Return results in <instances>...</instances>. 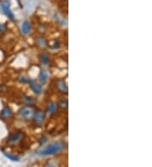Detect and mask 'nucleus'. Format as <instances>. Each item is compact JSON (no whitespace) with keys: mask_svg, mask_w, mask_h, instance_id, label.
<instances>
[{"mask_svg":"<svg viewBox=\"0 0 152 167\" xmlns=\"http://www.w3.org/2000/svg\"><path fill=\"white\" fill-rule=\"evenodd\" d=\"M63 149V143H52L50 145H48L46 148H44L43 150H39L36 153L38 155L41 156H47V155H52L58 154L59 152L62 150Z\"/></svg>","mask_w":152,"mask_h":167,"instance_id":"nucleus-1","label":"nucleus"},{"mask_svg":"<svg viewBox=\"0 0 152 167\" xmlns=\"http://www.w3.org/2000/svg\"><path fill=\"white\" fill-rule=\"evenodd\" d=\"M0 5H1L2 11H3L4 14L8 17L10 20H14V14H13L11 9H10V2L8 0H4V1L1 2Z\"/></svg>","mask_w":152,"mask_h":167,"instance_id":"nucleus-2","label":"nucleus"},{"mask_svg":"<svg viewBox=\"0 0 152 167\" xmlns=\"http://www.w3.org/2000/svg\"><path fill=\"white\" fill-rule=\"evenodd\" d=\"M21 116L25 120H30L33 117L34 112L31 107H24L21 111Z\"/></svg>","mask_w":152,"mask_h":167,"instance_id":"nucleus-3","label":"nucleus"},{"mask_svg":"<svg viewBox=\"0 0 152 167\" xmlns=\"http://www.w3.org/2000/svg\"><path fill=\"white\" fill-rule=\"evenodd\" d=\"M32 118L34 119V121H35L36 124L42 125L44 120H45V114L42 111H38V112H36L34 114Z\"/></svg>","mask_w":152,"mask_h":167,"instance_id":"nucleus-4","label":"nucleus"},{"mask_svg":"<svg viewBox=\"0 0 152 167\" xmlns=\"http://www.w3.org/2000/svg\"><path fill=\"white\" fill-rule=\"evenodd\" d=\"M22 138H23V134H21V133L14 134L8 138V143H12V144H15V143H18L20 141H21Z\"/></svg>","mask_w":152,"mask_h":167,"instance_id":"nucleus-5","label":"nucleus"},{"mask_svg":"<svg viewBox=\"0 0 152 167\" xmlns=\"http://www.w3.org/2000/svg\"><path fill=\"white\" fill-rule=\"evenodd\" d=\"M30 86L31 88V90H33V92L36 95H40L42 91V86L39 84L35 83V82H30Z\"/></svg>","mask_w":152,"mask_h":167,"instance_id":"nucleus-6","label":"nucleus"},{"mask_svg":"<svg viewBox=\"0 0 152 167\" xmlns=\"http://www.w3.org/2000/svg\"><path fill=\"white\" fill-rule=\"evenodd\" d=\"M57 87H58V89H59V90L62 92V93L67 94L68 86L63 80H60V81H59V82L57 83Z\"/></svg>","mask_w":152,"mask_h":167,"instance_id":"nucleus-7","label":"nucleus"},{"mask_svg":"<svg viewBox=\"0 0 152 167\" xmlns=\"http://www.w3.org/2000/svg\"><path fill=\"white\" fill-rule=\"evenodd\" d=\"M58 104L57 103H55V102H52L50 104L48 105V106H47V112L49 113L50 115H52V114H54L57 111H58Z\"/></svg>","mask_w":152,"mask_h":167,"instance_id":"nucleus-8","label":"nucleus"},{"mask_svg":"<svg viewBox=\"0 0 152 167\" xmlns=\"http://www.w3.org/2000/svg\"><path fill=\"white\" fill-rule=\"evenodd\" d=\"M30 29H31V27H30V25L29 22L28 21H25L23 23V25H22V27H21L22 33L25 34V35H27V34L30 33Z\"/></svg>","mask_w":152,"mask_h":167,"instance_id":"nucleus-9","label":"nucleus"},{"mask_svg":"<svg viewBox=\"0 0 152 167\" xmlns=\"http://www.w3.org/2000/svg\"><path fill=\"white\" fill-rule=\"evenodd\" d=\"M48 80V73L46 71H42L39 74V80L41 84H45Z\"/></svg>","mask_w":152,"mask_h":167,"instance_id":"nucleus-10","label":"nucleus"},{"mask_svg":"<svg viewBox=\"0 0 152 167\" xmlns=\"http://www.w3.org/2000/svg\"><path fill=\"white\" fill-rule=\"evenodd\" d=\"M1 116L4 118H8L12 116V111L8 107H5L3 109V111L1 112Z\"/></svg>","mask_w":152,"mask_h":167,"instance_id":"nucleus-11","label":"nucleus"},{"mask_svg":"<svg viewBox=\"0 0 152 167\" xmlns=\"http://www.w3.org/2000/svg\"><path fill=\"white\" fill-rule=\"evenodd\" d=\"M41 61L44 65H47L49 63V57L47 54H42L41 56Z\"/></svg>","mask_w":152,"mask_h":167,"instance_id":"nucleus-12","label":"nucleus"},{"mask_svg":"<svg viewBox=\"0 0 152 167\" xmlns=\"http://www.w3.org/2000/svg\"><path fill=\"white\" fill-rule=\"evenodd\" d=\"M4 155L8 158V159H11L12 161H16V162H18L19 160H20V159L18 158V157H16V156H14V155H10V154H8V153H6V152H4Z\"/></svg>","mask_w":152,"mask_h":167,"instance_id":"nucleus-13","label":"nucleus"},{"mask_svg":"<svg viewBox=\"0 0 152 167\" xmlns=\"http://www.w3.org/2000/svg\"><path fill=\"white\" fill-rule=\"evenodd\" d=\"M7 30V26L4 24H0V33H4Z\"/></svg>","mask_w":152,"mask_h":167,"instance_id":"nucleus-14","label":"nucleus"}]
</instances>
